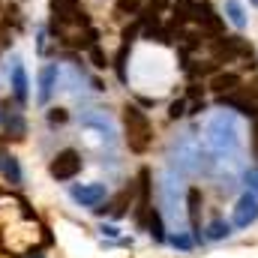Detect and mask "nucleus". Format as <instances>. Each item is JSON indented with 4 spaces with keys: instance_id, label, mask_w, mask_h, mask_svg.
<instances>
[{
    "instance_id": "f257e3e1",
    "label": "nucleus",
    "mask_w": 258,
    "mask_h": 258,
    "mask_svg": "<svg viewBox=\"0 0 258 258\" xmlns=\"http://www.w3.org/2000/svg\"><path fill=\"white\" fill-rule=\"evenodd\" d=\"M207 150L219 159V156H237L240 150V120L231 111H219L210 117L207 135H204Z\"/></svg>"
},
{
    "instance_id": "f03ea898",
    "label": "nucleus",
    "mask_w": 258,
    "mask_h": 258,
    "mask_svg": "<svg viewBox=\"0 0 258 258\" xmlns=\"http://www.w3.org/2000/svg\"><path fill=\"white\" fill-rule=\"evenodd\" d=\"M168 159H171V168H174L180 177H189V174H198L201 168H210V159H207L201 141L195 138L192 132L180 135V138L171 144Z\"/></svg>"
},
{
    "instance_id": "7ed1b4c3",
    "label": "nucleus",
    "mask_w": 258,
    "mask_h": 258,
    "mask_svg": "<svg viewBox=\"0 0 258 258\" xmlns=\"http://www.w3.org/2000/svg\"><path fill=\"white\" fill-rule=\"evenodd\" d=\"M123 126H126V144L132 153H147L150 141H153V123L147 120V114L138 105L123 108Z\"/></svg>"
},
{
    "instance_id": "20e7f679",
    "label": "nucleus",
    "mask_w": 258,
    "mask_h": 258,
    "mask_svg": "<svg viewBox=\"0 0 258 258\" xmlns=\"http://www.w3.org/2000/svg\"><path fill=\"white\" fill-rule=\"evenodd\" d=\"M81 168H84V159H81V153H78V150H72V147L60 150V153L51 159V165H48L51 177H54V180H60V183L75 180V177L81 174Z\"/></svg>"
},
{
    "instance_id": "39448f33",
    "label": "nucleus",
    "mask_w": 258,
    "mask_h": 258,
    "mask_svg": "<svg viewBox=\"0 0 258 258\" xmlns=\"http://www.w3.org/2000/svg\"><path fill=\"white\" fill-rule=\"evenodd\" d=\"M48 6H51V21H57L60 27L63 24L90 27V18H87V12L81 9L78 0H48Z\"/></svg>"
},
{
    "instance_id": "423d86ee",
    "label": "nucleus",
    "mask_w": 258,
    "mask_h": 258,
    "mask_svg": "<svg viewBox=\"0 0 258 258\" xmlns=\"http://www.w3.org/2000/svg\"><path fill=\"white\" fill-rule=\"evenodd\" d=\"M159 195H162V207H165V213L177 219V216L183 213V192H180V180H177V171H168V174H162Z\"/></svg>"
},
{
    "instance_id": "0eeeda50",
    "label": "nucleus",
    "mask_w": 258,
    "mask_h": 258,
    "mask_svg": "<svg viewBox=\"0 0 258 258\" xmlns=\"http://www.w3.org/2000/svg\"><path fill=\"white\" fill-rule=\"evenodd\" d=\"M255 219H258V195L246 189V192L237 198V204H234L231 225H237V228H249Z\"/></svg>"
},
{
    "instance_id": "6e6552de",
    "label": "nucleus",
    "mask_w": 258,
    "mask_h": 258,
    "mask_svg": "<svg viewBox=\"0 0 258 258\" xmlns=\"http://www.w3.org/2000/svg\"><path fill=\"white\" fill-rule=\"evenodd\" d=\"M0 129L6 132V138H24L27 135V123H24L21 111L9 102H0Z\"/></svg>"
},
{
    "instance_id": "1a4fd4ad",
    "label": "nucleus",
    "mask_w": 258,
    "mask_h": 258,
    "mask_svg": "<svg viewBox=\"0 0 258 258\" xmlns=\"http://www.w3.org/2000/svg\"><path fill=\"white\" fill-rule=\"evenodd\" d=\"M81 126L90 129V132H96V138H102L105 144H111L114 141V123L105 117V111H84L81 114Z\"/></svg>"
},
{
    "instance_id": "9d476101",
    "label": "nucleus",
    "mask_w": 258,
    "mask_h": 258,
    "mask_svg": "<svg viewBox=\"0 0 258 258\" xmlns=\"http://www.w3.org/2000/svg\"><path fill=\"white\" fill-rule=\"evenodd\" d=\"M72 198H75L81 207L96 210L99 204H105L108 189H105V183H81V186H72Z\"/></svg>"
},
{
    "instance_id": "9b49d317",
    "label": "nucleus",
    "mask_w": 258,
    "mask_h": 258,
    "mask_svg": "<svg viewBox=\"0 0 258 258\" xmlns=\"http://www.w3.org/2000/svg\"><path fill=\"white\" fill-rule=\"evenodd\" d=\"M189 18H192L201 30L222 33V18H219V15H216V9H213V6H207V3H192V9H189Z\"/></svg>"
},
{
    "instance_id": "f8f14e48",
    "label": "nucleus",
    "mask_w": 258,
    "mask_h": 258,
    "mask_svg": "<svg viewBox=\"0 0 258 258\" xmlns=\"http://www.w3.org/2000/svg\"><path fill=\"white\" fill-rule=\"evenodd\" d=\"M54 87H57V66L48 63L42 72H39V90H36V102H39V105H48V99H51Z\"/></svg>"
},
{
    "instance_id": "ddd939ff",
    "label": "nucleus",
    "mask_w": 258,
    "mask_h": 258,
    "mask_svg": "<svg viewBox=\"0 0 258 258\" xmlns=\"http://www.w3.org/2000/svg\"><path fill=\"white\" fill-rule=\"evenodd\" d=\"M186 213H189V225L195 231V240H201V231H198V225H201V189L186 192Z\"/></svg>"
},
{
    "instance_id": "4468645a",
    "label": "nucleus",
    "mask_w": 258,
    "mask_h": 258,
    "mask_svg": "<svg viewBox=\"0 0 258 258\" xmlns=\"http://www.w3.org/2000/svg\"><path fill=\"white\" fill-rule=\"evenodd\" d=\"M9 81H12V96L18 99V102H27V72H24V66L18 63H12V75H9Z\"/></svg>"
},
{
    "instance_id": "2eb2a0df",
    "label": "nucleus",
    "mask_w": 258,
    "mask_h": 258,
    "mask_svg": "<svg viewBox=\"0 0 258 258\" xmlns=\"http://www.w3.org/2000/svg\"><path fill=\"white\" fill-rule=\"evenodd\" d=\"M237 87H240V75H234V72H219V75L210 78V90L219 93V96H225V93H231Z\"/></svg>"
},
{
    "instance_id": "dca6fc26",
    "label": "nucleus",
    "mask_w": 258,
    "mask_h": 258,
    "mask_svg": "<svg viewBox=\"0 0 258 258\" xmlns=\"http://www.w3.org/2000/svg\"><path fill=\"white\" fill-rule=\"evenodd\" d=\"M0 174H3L12 186L21 183V165H18V159H15L12 153H0Z\"/></svg>"
},
{
    "instance_id": "f3484780",
    "label": "nucleus",
    "mask_w": 258,
    "mask_h": 258,
    "mask_svg": "<svg viewBox=\"0 0 258 258\" xmlns=\"http://www.w3.org/2000/svg\"><path fill=\"white\" fill-rule=\"evenodd\" d=\"M225 15H228V21H231L234 27H240V30L249 24V18H246V12H243L240 0H225Z\"/></svg>"
},
{
    "instance_id": "a211bd4d",
    "label": "nucleus",
    "mask_w": 258,
    "mask_h": 258,
    "mask_svg": "<svg viewBox=\"0 0 258 258\" xmlns=\"http://www.w3.org/2000/svg\"><path fill=\"white\" fill-rule=\"evenodd\" d=\"M147 228H150V234H153V240H156V243H162V240H165V231H162V213H159V210H153V207H150V216H147Z\"/></svg>"
},
{
    "instance_id": "6ab92c4d",
    "label": "nucleus",
    "mask_w": 258,
    "mask_h": 258,
    "mask_svg": "<svg viewBox=\"0 0 258 258\" xmlns=\"http://www.w3.org/2000/svg\"><path fill=\"white\" fill-rule=\"evenodd\" d=\"M129 48H132V42H123V45H120V51H117V57H114L117 78H120V81H126V57H129Z\"/></svg>"
},
{
    "instance_id": "aec40b11",
    "label": "nucleus",
    "mask_w": 258,
    "mask_h": 258,
    "mask_svg": "<svg viewBox=\"0 0 258 258\" xmlns=\"http://www.w3.org/2000/svg\"><path fill=\"white\" fill-rule=\"evenodd\" d=\"M231 234V225L228 222H213L210 228H207V237L210 240H222V237H228Z\"/></svg>"
},
{
    "instance_id": "412c9836",
    "label": "nucleus",
    "mask_w": 258,
    "mask_h": 258,
    "mask_svg": "<svg viewBox=\"0 0 258 258\" xmlns=\"http://www.w3.org/2000/svg\"><path fill=\"white\" fill-rule=\"evenodd\" d=\"M114 6H117V12H123V15H135V12L141 9V0H117Z\"/></svg>"
},
{
    "instance_id": "4be33fe9",
    "label": "nucleus",
    "mask_w": 258,
    "mask_h": 258,
    "mask_svg": "<svg viewBox=\"0 0 258 258\" xmlns=\"http://www.w3.org/2000/svg\"><path fill=\"white\" fill-rule=\"evenodd\" d=\"M90 63L96 66V69H105V66H108V57L102 54V48H99V45H93V48H90Z\"/></svg>"
},
{
    "instance_id": "5701e85b",
    "label": "nucleus",
    "mask_w": 258,
    "mask_h": 258,
    "mask_svg": "<svg viewBox=\"0 0 258 258\" xmlns=\"http://www.w3.org/2000/svg\"><path fill=\"white\" fill-rule=\"evenodd\" d=\"M249 150H252V159L258 162V117L252 123V132H249Z\"/></svg>"
},
{
    "instance_id": "b1692460",
    "label": "nucleus",
    "mask_w": 258,
    "mask_h": 258,
    "mask_svg": "<svg viewBox=\"0 0 258 258\" xmlns=\"http://www.w3.org/2000/svg\"><path fill=\"white\" fill-rule=\"evenodd\" d=\"M66 120H69L66 108H51V111H48V123H66Z\"/></svg>"
},
{
    "instance_id": "393cba45",
    "label": "nucleus",
    "mask_w": 258,
    "mask_h": 258,
    "mask_svg": "<svg viewBox=\"0 0 258 258\" xmlns=\"http://www.w3.org/2000/svg\"><path fill=\"white\" fill-rule=\"evenodd\" d=\"M183 114H186V102H183V99L171 102V111H168V117H171V120H177V117H183Z\"/></svg>"
},
{
    "instance_id": "a878e982",
    "label": "nucleus",
    "mask_w": 258,
    "mask_h": 258,
    "mask_svg": "<svg viewBox=\"0 0 258 258\" xmlns=\"http://www.w3.org/2000/svg\"><path fill=\"white\" fill-rule=\"evenodd\" d=\"M246 186H249V192H255V195H258V168L246 171Z\"/></svg>"
},
{
    "instance_id": "bb28decb",
    "label": "nucleus",
    "mask_w": 258,
    "mask_h": 258,
    "mask_svg": "<svg viewBox=\"0 0 258 258\" xmlns=\"http://www.w3.org/2000/svg\"><path fill=\"white\" fill-rule=\"evenodd\" d=\"M171 243H174V246H180V249H189V246H192V240H189V237H183V234L171 237Z\"/></svg>"
},
{
    "instance_id": "cd10ccee",
    "label": "nucleus",
    "mask_w": 258,
    "mask_h": 258,
    "mask_svg": "<svg viewBox=\"0 0 258 258\" xmlns=\"http://www.w3.org/2000/svg\"><path fill=\"white\" fill-rule=\"evenodd\" d=\"M0 45H9V33H6V24H0Z\"/></svg>"
},
{
    "instance_id": "c85d7f7f",
    "label": "nucleus",
    "mask_w": 258,
    "mask_h": 258,
    "mask_svg": "<svg viewBox=\"0 0 258 258\" xmlns=\"http://www.w3.org/2000/svg\"><path fill=\"white\" fill-rule=\"evenodd\" d=\"M150 6L159 12V9H165V6H168V0H150Z\"/></svg>"
},
{
    "instance_id": "c756f323",
    "label": "nucleus",
    "mask_w": 258,
    "mask_h": 258,
    "mask_svg": "<svg viewBox=\"0 0 258 258\" xmlns=\"http://www.w3.org/2000/svg\"><path fill=\"white\" fill-rule=\"evenodd\" d=\"M102 231H105L108 237H117V228H111V225H102Z\"/></svg>"
},
{
    "instance_id": "7c9ffc66",
    "label": "nucleus",
    "mask_w": 258,
    "mask_h": 258,
    "mask_svg": "<svg viewBox=\"0 0 258 258\" xmlns=\"http://www.w3.org/2000/svg\"><path fill=\"white\" fill-rule=\"evenodd\" d=\"M252 6H258V0H252Z\"/></svg>"
}]
</instances>
